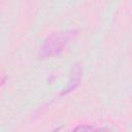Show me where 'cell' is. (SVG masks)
I'll return each mask as SVG.
<instances>
[{
	"mask_svg": "<svg viewBox=\"0 0 132 132\" xmlns=\"http://www.w3.org/2000/svg\"><path fill=\"white\" fill-rule=\"evenodd\" d=\"M72 34L70 32H63L52 35L43 44L41 54L45 57H53L59 55L71 39Z\"/></svg>",
	"mask_w": 132,
	"mask_h": 132,
	"instance_id": "obj_1",
	"label": "cell"
},
{
	"mask_svg": "<svg viewBox=\"0 0 132 132\" xmlns=\"http://www.w3.org/2000/svg\"><path fill=\"white\" fill-rule=\"evenodd\" d=\"M80 73L81 72H80L79 66H77V65L73 66L72 72H71V75H70V79H69V84H68L67 88L64 90L63 94L68 93V92H70V91H72L73 89L76 88V86L79 84V80H80Z\"/></svg>",
	"mask_w": 132,
	"mask_h": 132,
	"instance_id": "obj_2",
	"label": "cell"
}]
</instances>
